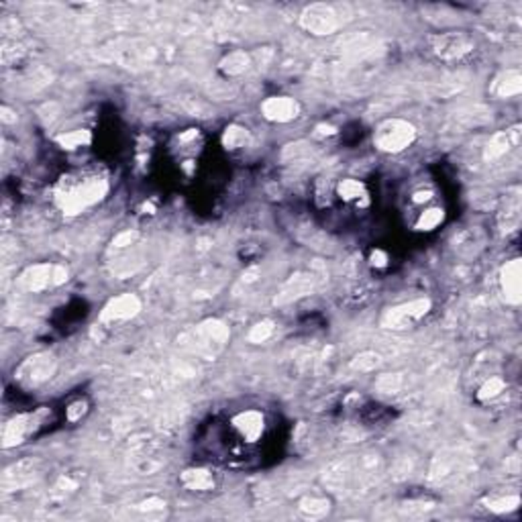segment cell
I'll list each match as a JSON object with an SVG mask.
<instances>
[{
	"instance_id": "cell-29",
	"label": "cell",
	"mask_w": 522,
	"mask_h": 522,
	"mask_svg": "<svg viewBox=\"0 0 522 522\" xmlns=\"http://www.w3.org/2000/svg\"><path fill=\"white\" fill-rule=\"evenodd\" d=\"M271 333H273V322H271V320H261V322H258V325L251 329L249 341H251V343H263V341H267V339L271 337Z\"/></svg>"
},
{
	"instance_id": "cell-34",
	"label": "cell",
	"mask_w": 522,
	"mask_h": 522,
	"mask_svg": "<svg viewBox=\"0 0 522 522\" xmlns=\"http://www.w3.org/2000/svg\"><path fill=\"white\" fill-rule=\"evenodd\" d=\"M10 115H12V113H10L6 106H2V121H4V123H12V121H14V117H10Z\"/></svg>"
},
{
	"instance_id": "cell-6",
	"label": "cell",
	"mask_w": 522,
	"mask_h": 522,
	"mask_svg": "<svg viewBox=\"0 0 522 522\" xmlns=\"http://www.w3.org/2000/svg\"><path fill=\"white\" fill-rule=\"evenodd\" d=\"M429 310H431L429 298H418V300H412L406 304L394 306L390 310H386V314L382 318V327L384 329H406L408 325L420 320Z\"/></svg>"
},
{
	"instance_id": "cell-27",
	"label": "cell",
	"mask_w": 522,
	"mask_h": 522,
	"mask_svg": "<svg viewBox=\"0 0 522 522\" xmlns=\"http://www.w3.org/2000/svg\"><path fill=\"white\" fill-rule=\"evenodd\" d=\"M521 504V498L519 496H506V498H496V500H490L487 502V508L492 512H498V514H504V512H512L516 510Z\"/></svg>"
},
{
	"instance_id": "cell-16",
	"label": "cell",
	"mask_w": 522,
	"mask_h": 522,
	"mask_svg": "<svg viewBox=\"0 0 522 522\" xmlns=\"http://www.w3.org/2000/svg\"><path fill=\"white\" fill-rule=\"evenodd\" d=\"M180 479L192 492H209L215 487V478L209 470H186Z\"/></svg>"
},
{
	"instance_id": "cell-20",
	"label": "cell",
	"mask_w": 522,
	"mask_h": 522,
	"mask_svg": "<svg viewBox=\"0 0 522 522\" xmlns=\"http://www.w3.org/2000/svg\"><path fill=\"white\" fill-rule=\"evenodd\" d=\"M508 149H510V133L508 130H500V133H496L490 139L483 157H485V162H496V160L504 157L508 153Z\"/></svg>"
},
{
	"instance_id": "cell-12",
	"label": "cell",
	"mask_w": 522,
	"mask_h": 522,
	"mask_svg": "<svg viewBox=\"0 0 522 522\" xmlns=\"http://www.w3.org/2000/svg\"><path fill=\"white\" fill-rule=\"evenodd\" d=\"M502 292L506 302L521 304L522 300V265L521 260L508 261L502 267Z\"/></svg>"
},
{
	"instance_id": "cell-18",
	"label": "cell",
	"mask_w": 522,
	"mask_h": 522,
	"mask_svg": "<svg viewBox=\"0 0 522 522\" xmlns=\"http://www.w3.org/2000/svg\"><path fill=\"white\" fill-rule=\"evenodd\" d=\"M521 222V198H519V190H514V194L506 196V211L500 217V224L506 233L514 231Z\"/></svg>"
},
{
	"instance_id": "cell-24",
	"label": "cell",
	"mask_w": 522,
	"mask_h": 522,
	"mask_svg": "<svg viewBox=\"0 0 522 522\" xmlns=\"http://www.w3.org/2000/svg\"><path fill=\"white\" fill-rule=\"evenodd\" d=\"M249 141V133L243 127H226L224 135H222V145L226 149H237V147H245V143Z\"/></svg>"
},
{
	"instance_id": "cell-31",
	"label": "cell",
	"mask_w": 522,
	"mask_h": 522,
	"mask_svg": "<svg viewBox=\"0 0 522 522\" xmlns=\"http://www.w3.org/2000/svg\"><path fill=\"white\" fill-rule=\"evenodd\" d=\"M84 412H86V402L78 400V402H74V404L68 408V418H70L72 423H76V420H80V418L84 416Z\"/></svg>"
},
{
	"instance_id": "cell-19",
	"label": "cell",
	"mask_w": 522,
	"mask_h": 522,
	"mask_svg": "<svg viewBox=\"0 0 522 522\" xmlns=\"http://www.w3.org/2000/svg\"><path fill=\"white\" fill-rule=\"evenodd\" d=\"M249 64H251V59L245 51H233L220 61V70L226 76H241L247 72Z\"/></svg>"
},
{
	"instance_id": "cell-4",
	"label": "cell",
	"mask_w": 522,
	"mask_h": 522,
	"mask_svg": "<svg viewBox=\"0 0 522 522\" xmlns=\"http://www.w3.org/2000/svg\"><path fill=\"white\" fill-rule=\"evenodd\" d=\"M300 25L312 35H331L341 29L343 19L333 4H310L300 17Z\"/></svg>"
},
{
	"instance_id": "cell-23",
	"label": "cell",
	"mask_w": 522,
	"mask_h": 522,
	"mask_svg": "<svg viewBox=\"0 0 522 522\" xmlns=\"http://www.w3.org/2000/svg\"><path fill=\"white\" fill-rule=\"evenodd\" d=\"M92 141V135L90 130H70L66 135H59L57 137V143L64 147V149H76V147H82V145H88Z\"/></svg>"
},
{
	"instance_id": "cell-9",
	"label": "cell",
	"mask_w": 522,
	"mask_h": 522,
	"mask_svg": "<svg viewBox=\"0 0 522 522\" xmlns=\"http://www.w3.org/2000/svg\"><path fill=\"white\" fill-rule=\"evenodd\" d=\"M141 310V300L135 296V294H121L117 298H113L108 304L104 306L102 314H100V320L102 322H108V325H115V322H125L133 316H137Z\"/></svg>"
},
{
	"instance_id": "cell-7",
	"label": "cell",
	"mask_w": 522,
	"mask_h": 522,
	"mask_svg": "<svg viewBox=\"0 0 522 522\" xmlns=\"http://www.w3.org/2000/svg\"><path fill=\"white\" fill-rule=\"evenodd\" d=\"M44 416L45 410H39V412H33V414H21V416L12 418V420L6 425L4 433H2V445H4V449H10V447H17V445L25 443L29 436L33 435V433L41 427Z\"/></svg>"
},
{
	"instance_id": "cell-8",
	"label": "cell",
	"mask_w": 522,
	"mask_h": 522,
	"mask_svg": "<svg viewBox=\"0 0 522 522\" xmlns=\"http://www.w3.org/2000/svg\"><path fill=\"white\" fill-rule=\"evenodd\" d=\"M433 51L436 57L453 61L474 51V39L465 33H445L433 39Z\"/></svg>"
},
{
	"instance_id": "cell-32",
	"label": "cell",
	"mask_w": 522,
	"mask_h": 522,
	"mask_svg": "<svg viewBox=\"0 0 522 522\" xmlns=\"http://www.w3.org/2000/svg\"><path fill=\"white\" fill-rule=\"evenodd\" d=\"M137 237H139V235H137L135 231H125V233H121V235L113 241V245H115V247H127L130 243H135Z\"/></svg>"
},
{
	"instance_id": "cell-10",
	"label": "cell",
	"mask_w": 522,
	"mask_h": 522,
	"mask_svg": "<svg viewBox=\"0 0 522 522\" xmlns=\"http://www.w3.org/2000/svg\"><path fill=\"white\" fill-rule=\"evenodd\" d=\"M261 113L271 123H290L300 115V104L290 96H271L261 104Z\"/></svg>"
},
{
	"instance_id": "cell-25",
	"label": "cell",
	"mask_w": 522,
	"mask_h": 522,
	"mask_svg": "<svg viewBox=\"0 0 522 522\" xmlns=\"http://www.w3.org/2000/svg\"><path fill=\"white\" fill-rule=\"evenodd\" d=\"M380 361H382V357H380L378 353H374V351H363V353H359V355L351 361V367L357 369V371H371V369H376V367L380 365Z\"/></svg>"
},
{
	"instance_id": "cell-11",
	"label": "cell",
	"mask_w": 522,
	"mask_h": 522,
	"mask_svg": "<svg viewBox=\"0 0 522 522\" xmlns=\"http://www.w3.org/2000/svg\"><path fill=\"white\" fill-rule=\"evenodd\" d=\"M229 341V329L220 320H206L196 327V343L209 353H217Z\"/></svg>"
},
{
	"instance_id": "cell-28",
	"label": "cell",
	"mask_w": 522,
	"mask_h": 522,
	"mask_svg": "<svg viewBox=\"0 0 522 522\" xmlns=\"http://www.w3.org/2000/svg\"><path fill=\"white\" fill-rule=\"evenodd\" d=\"M443 211L441 209H429V211H425L420 218H418V222H416V229L418 231H431V229H435L436 224L443 220Z\"/></svg>"
},
{
	"instance_id": "cell-3",
	"label": "cell",
	"mask_w": 522,
	"mask_h": 522,
	"mask_svg": "<svg viewBox=\"0 0 522 522\" xmlns=\"http://www.w3.org/2000/svg\"><path fill=\"white\" fill-rule=\"evenodd\" d=\"M64 282H68V269L61 265H51V263L31 265L19 276V286L25 292H33V294L44 292L47 288L61 286Z\"/></svg>"
},
{
	"instance_id": "cell-13",
	"label": "cell",
	"mask_w": 522,
	"mask_h": 522,
	"mask_svg": "<svg viewBox=\"0 0 522 522\" xmlns=\"http://www.w3.org/2000/svg\"><path fill=\"white\" fill-rule=\"evenodd\" d=\"M314 288V278L308 276V273H296L292 276L284 288L280 290V294L276 296V304H288V302H294L298 298H302L306 294H310Z\"/></svg>"
},
{
	"instance_id": "cell-15",
	"label": "cell",
	"mask_w": 522,
	"mask_h": 522,
	"mask_svg": "<svg viewBox=\"0 0 522 522\" xmlns=\"http://www.w3.org/2000/svg\"><path fill=\"white\" fill-rule=\"evenodd\" d=\"M376 45H378V41H376L371 35L361 33V35H351V37H347V39L341 44V51H343V55L349 57V59H361V57L374 53Z\"/></svg>"
},
{
	"instance_id": "cell-26",
	"label": "cell",
	"mask_w": 522,
	"mask_h": 522,
	"mask_svg": "<svg viewBox=\"0 0 522 522\" xmlns=\"http://www.w3.org/2000/svg\"><path fill=\"white\" fill-rule=\"evenodd\" d=\"M506 388V384H504V380L502 378H490V380H485L483 382V386L478 390V400L481 402H487V400H492V398H496V396H500L502 392Z\"/></svg>"
},
{
	"instance_id": "cell-35",
	"label": "cell",
	"mask_w": 522,
	"mask_h": 522,
	"mask_svg": "<svg viewBox=\"0 0 522 522\" xmlns=\"http://www.w3.org/2000/svg\"><path fill=\"white\" fill-rule=\"evenodd\" d=\"M431 198V192H418L414 194V202H423V200H429Z\"/></svg>"
},
{
	"instance_id": "cell-22",
	"label": "cell",
	"mask_w": 522,
	"mask_h": 522,
	"mask_svg": "<svg viewBox=\"0 0 522 522\" xmlns=\"http://www.w3.org/2000/svg\"><path fill=\"white\" fill-rule=\"evenodd\" d=\"M298 508L306 519H320L329 512V502L322 498H304Z\"/></svg>"
},
{
	"instance_id": "cell-30",
	"label": "cell",
	"mask_w": 522,
	"mask_h": 522,
	"mask_svg": "<svg viewBox=\"0 0 522 522\" xmlns=\"http://www.w3.org/2000/svg\"><path fill=\"white\" fill-rule=\"evenodd\" d=\"M400 384H402L400 376H384V378L378 382V388L382 392H386V394H392V392L400 390Z\"/></svg>"
},
{
	"instance_id": "cell-21",
	"label": "cell",
	"mask_w": 522,
	"mask_h": 522,
	"mask_svg": "<svg viewBox=\"0 0 522 522\" xmlns=\"http://www.w3.org/2000/svg\"><path fill=\"white\" fill-rule=\"evenodd\" d=\"M339 194L343 200L347 202H359V200H365L367 198V190L365 186L359 182V180H353V177H347L339 184Z\"/></svg>"
},
{
	"instance_id": "cell-33",
	"label": "cell",
	"mask_w": 522,
	"mask_h": 522,
	"mask_svg": "<svg viewBox=\"0 0 522 522\" xmlns=\"http://www.w3.org/2000/svg\"><path fill=\"white\" fill-rule=\"evenodd\" d=\"M371 260H374V265H378V267H382V265H386V255L382 253V251H376L374 255H371Z\"/></svg>"
},
{
	"instance_id": "cell-5",
	"label": "cell",
	"mask_w": 522,
	"mask_h": 522,
	"mask_svg": "<svg viewBox=\"0 0 522 522\" xmlns=\"http://www.w3.org/2000/svg\"><path fill=\"white\" fill-rule=\"evenodd\" d=\"M55 367H57L55 355H51V353H37V355L27 357L19 365L14 378H17L19 384L27 386V388H35V386L45 384L55 374Z\"/></svg>"
},
{
	"instance_id": "cell-14",
	"label": "cell",
	"mask_w": 522,
	"mask_h": 522,
	"mask_svg": "<svg viewBox=\"0 0 522 522\" xmlns=\"http://www.w3.org/2000/svg\"><path fill=\"white\" fill-rule=\"evenodd\" d=\"M233 427L239 431V435L247 443H255L263 435L265 420H263V414L258 410H247V412H241L233 418Z\"/></svg>"
},
{
	"instance_id": "cell-2",
	"label": "cell",
	"mask_w": 522,
	"mask_h": 522,
	"mask_svg": "<svg viewBox=\"0 0 522 522\" xmlns=\"http://www.w3.org/2000/svg\"><path fill=\"white\" fill-rule=\"evenodd\" d=\"M414 139H416L414 125H410L408 121H402V119L384 121L374 135L376 147H380L382 151H388V153L404 151L408 145L414 143Z\"/></svg>"
},
{
	"instance_id": "cell-1",
	"label": "cell",
	"mask_w": 522,
	"mask_h": 522,
	"mask_svg": "<svg viewBox=\"0 0 522 522\" xmlns=\"http://www.w3.org/2000/svg\"><path fill=\"white\" fill-rule=\"evenodd\" d=\"M108 192V184L102 177H84L76 182H64L57 190V204L66 215H78L84 209L100 202Z\"/></svg>"
},
{
	"instance_id": "cell-17",
	"label": "cell",
	"mask_w": 522,
	"mask_h": 522,
	"mask_svg": "<svg viewBox=\"0 0 522 522\" xmlns=\"http://www.w3.org/2000/svg\"><path fill=\"white\" fill-rule=\"evenodd\" d=\"M522 92V76L519 70H508L496 82V94L500 98H512Z\"/></svg>"
}]
</instances>
